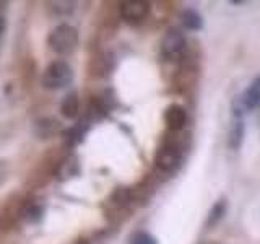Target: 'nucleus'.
I'll return each instance as SVG.
<instances>
[{
  "label": "nucleus",
  "instance_id": "nucleus-10",
  "mask_svg": "<svg viewBox=\"0 0 260 244\" xmlns=\"http://www.w3.org/2000/svg\"><path fill=\"white\" fill-rule=\"evenodd\" d=\"M77 173H78V160L75 157H70L60 165L59 171H57V176H59L60 181H65V179L73 177Z\"/></svg>",
  "mask_w": 260,
  "mask_h": 244
},
{
  "label": "nucleus",
  "instance_id": "nucleus-6",
  "mask_svg": "<svg viewBox=\"0 0 260 244\" xmlns=\"http://www.w3.org/2000/svg\"><path fill=\"white\" fill-rule=\"evenodd\" d=\"M165 122L171 130H181L187 122V112L181 104H171L165 112Z\"/></svg>",
  "mask_w": 260,
  "mask_h": 244
},
{
  "label": "nucleus",
  "instance_id": "nucleus-14",
  "mask_svg": "<svg viewBox=\"0 0 260 244\" xmlns=\"http://www.w3.org/2000/svg\"><path fill=\"white\" fill-rule=\"evenodd\" d=\"M21 215L26 222H31V223L39 222L41 217H43V207L38 205V203H29V205H26L21 210Z\"/></svg>",
  "mask_w": 260,
  "mask_h": 244
},
{
  "label": "nucleus",
  "instance_id": "nucleus-12",
  "mask_svg": "<svg viewBox=\"0 0 260 244\" xmlns=\"http://www.w3.org/2000/svg\"><path fill=\"white\" fill-rule=\"evenodd\" d=\"M224 214H226V200L221 199V200L215 202V205L211 207L210 211H208V220H207L208 226L216 225L219 220L224 217Z\"/></svg>",
  "mask_w": 260,
  "mask_h": 244
},
{
  "label": "nucleus",
  "instance_id": "nucleus-13",
  "mask_svg": "<svg viewBox=\"0 0 260 244\" xmlns=\"http://www.w3.org/2000/svg\"><path fill=\"white\" fill-rule=\"evenodd\" d=\"M88 130V124L86 122H78L75 127H72L67 132V140L70 145H77L83 140V135L86 134Z\"/></svg>",
  "mask_w": 260,
  "mask_h": 244
},
{
  "label": "nucleus",
  "instance_id": "nucleus-2",
  "mask_svg": "<svg viewBox=\"0 0 260 244\" xmlns=\"http://www.w3.org/2000/svg\"><path fill=\"white\" fill-rule=\"evenodd\" d=\"M73 70L65 60H55L49 64L43 73V86L47 89H60L72 83Z\"/></svg>",
  "mask_w": 260,
  "mask_h": 244
},
{
  "label": "nucleus",
  "instance_id": "nucleus-17",
  "mask_svg": "<svg viewBox=\"0 0 260 244\" xmlns=\"http://www.w3.org/2000/svg\"><path fill=\"white\" fill-rule=\"evenodd\" d=\"M5 31V18L2 15H0V36H2V33Z\"/></svg>",
  "mask_w": 260,
  "mask_h": 244
},
{
  "label": "nucleus",
  "instance_id": "nucleus-4",
  "mask_svg": "<svg viewBox=\"0 0 260 244\" xmlns=\"http://www.w3.org/2000/svg\"><path fill=\"white\" fill-rule=\"evenodd\" d=\"M120 16L125 21L138 23L145 20L150 13V4L143 2V0H127V2L120 4Z\"/></svg>",
  "mask_w": 260,
  "mask_h": 244
},
{
  "label": "nucleus",
  "instance_id": "nucleus-8",
  "mask_svg": "<svg viewBox=\"0 0 260 244\" xmlns=\"http://www.w3.org/2000/svg\"><path fill=\"white\" fill-rule=\"evenodd\" d=\"M60 111L67 119H75L78 116V111H80L78 96L75 93H70V95L65 96V100L60 104Z\"/></svg>",
  "mask_w": 260,
  "mask_h": 244
},
{
  "label": "nucleus",
  "instance_id": "nucleus-9",
  "mask_svg": "<svg viewBox=\"0 0 260 244\" xmlns=\"http://www.w3.org/2000/svg\"><path fill=\"white\" fill-rule=\"evenodd\" d=\"M181 20H182L184 26L190 31H199L203 26L202 15L199 12H195L193 8H187V10H184L181 15Z\"/></svg>",
  "mask_w": 260,
  "mask_h": 244
},
{
  "label": "nucleus",
  "instance_id": "nucleus-18",
  "mask_svg": "<svg viewBox=\"0 0 260 244\" xmlns=\"http://www.w3.org/2000/svg\"><path fill=\"white\" fill-rule=\"evenodd\" d=\"M78 244H85V242H78Z\"/></svg>",
  "mask_w": 260,
  "mask_h": 244
},
{
  "label": "nucleus",
  "instance_id": "nucleus-1",
  "mask_svg": "<svg viewBox=\"0 0 260 244\" xmlns=\"http://www.w3.org/2000/svg\"><path fill=\"white\" fill-rule=\"evenodd\" d=\"M47 44L54 52L60 55H69L78 46V31L72 24L62 23L49 33Z\"/></svg>",
  "mask_w": 260,
  "mask_h": 244
},
{
  "label": "nucleus",
  "instance_id": "nucleus-16",
  "mask_svg": "<svg viewBox=\"0 0 260 244\" xmlns=\"http://www.w3.org/2000/svg\"><path fill=\"white\" fill-rule=\"evenodd\" d=\"M128 244H158L156 238H153L150 233L146 231H137L130 236Z\"/></svg>",
  "mask_w": 260,
  "mask_h": 244
},
{
  "label": "nucleus",
  "instance_id": "nucleus-3",
  "mask_svg": "<svg viewBox=\"0 0 260 244\" xmlns=\"http://www.w3.org/2000/svg\"><path fill=\"white\" fill-rule=\"evenodd\" d=\"M185 47V38L177 28H168L161 41V52L165 57H176Z\"/></svg>",
  "mask_w": 260,
  "mask_h": 244
},
{
  "label": "nucleus",
  "instance_id": "nucleus-11",
  "mask_svg": "<svg viewBox=\"0 0 260 244\" xmlns=\"http://www.w3.org/2000/svg\"><path fill=\"white\" fill-rule=\"evenodd\" d=\"M242 137H244V122L241 117H238L234 120V124L231 127V132H230V146L231 148H239V145L242 142Z\"/></svg>",
  "mask_w": 260,
  "mask_h": 244
},
{
  "label": "nucleus",
  "instance_id": "nucleus-15",
  "mask_svg": "<svg viewBox=\"0 0 260 244\" xmlns=\"http://www.w3.org/2000/svg\"><path fill=\"white\" fill-rule=\"evenodd\" d=\"M57 130H59V122L54 119H44V120L38 122V134L44 138L57 132Z\"/></svg>",
  "mask_w": 260,
  "mask_h": 244
},
{
  "label": "nucleus",
  "instance_id": "nucleus-7",
  "mask_svg": "<svg viewBox=\"0 0 260 244\" xmlns=\"http://www.w3.org/2000/svg\"><path fill=\"white\" fill-rule=\"evenodd\" d=\"M242 106L246 109H255L260 106V75L252 80V83L242 95Z\"/></svg>",
  "mask_w": 260,
  "mask_h": 244
},
{
  "label": "nucleus",
  "instance_id": "nucleus-5",
  "mask_svg": "<svg viewBox=\"0 0 260 244\" xmlns=\"http://www.w3.org/2000/svg\"><path fill=\"white\" fill-rule=\"evenodd\" d=\"M179 163H181V153L174 145H166L158 151L156 165L162 171H173L179 166Z\"/></svg>",
  "mask_w": 260,
  "mask_h": 244
}]
</instances>
